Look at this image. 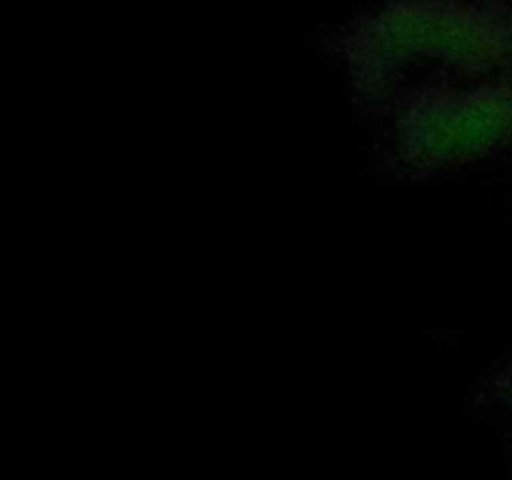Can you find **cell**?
<instances>
[{"instance_id":"cell-1","label":"cell","mask_w":512,"mask_h":480,"mask_svg":"<svg viewBox=\"0 0 512 480\" xmlns=\"http://www.w3.org/2000/svg\"><path fill=\"white\" fill-rule=\"evenodd\" d=\"M353 63L368 83H385L415 65L485 73L510 58V28L458 0H400L350 38Z\"/></svg>"},{"instance_id":"cell-2","label":"cell","mask_w":512,"mask_h":480,"mask_svg":"<svg viewBox=\"0 0 512 480\" xmlns=\"http://www.w3.org/2000/svg\"><path fill=\"white\" fill-rule=\"evenodd\" d=\"M512 143V83L420 95L398 123V150L415 170L473 163Z\"/></svg>"},{"instance_id":"cell-3","label":"cell","mask_w":512,"mask_h":480,"mask_svg":"<svg viewBox=\"0 0 512 480\" xmlns=\"http://www.w3.org/2000/svg\"><path fill=\"white\" fill-rule=\"evenodd\" d=\"M508 28H510V58H512V20L508 23Z\"/></svg>"},{"instance_id":"cell-4","label":"cell","mask_w":512,"mask_h":480,"mask_svg":"<svg viewBox=\"0 0 512 480\" xmlns=\"http://www.w3.org/2000/svg\"><path fill=\"white\" fill-rule=\"evenodd\" d=\"M510 385H512V378H510Z\"/></svg>"}]
</instances>
